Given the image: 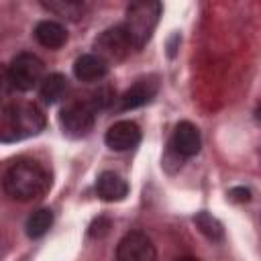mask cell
<instances>
[{
	"label": "cell",
	"mask_w": 261,
	"mask_h": 261,
	"mask_svg": "<svg viewBox=\"0 0 261 261\" xmlns=\"http://www.w3.org/2000/svg\"><path fill=\"white\" fill-rule=\"evenodd\" d=\"M2 186L12 200L31 202L47 194L51 188V175L43 165L35 161H16L4 173Z\"/></svg>",
	"instance_id": "obj_1"
},
{
	"label": "cell",
	"mask_w": 261,
	"mask_h": 261,
	"mask_svg": "<svg viewBox=\"0 0 261 261\" xmlns=\"http://www.w3.org/2000/svg\"><path fill=\"white\" fill-rule=\"evenodd\" d=\"M45 126V116L39 106L31 102L10 104L0 118V139L2 141H20L41 133Z\"/></svg>",
	"instance_id": "obj_2"
},
{
	"label": "cell",
	"mask_w": 261,
	"mask_h": 261,
	"mask_svg": "<svg viewBox=\"0 0 261 261\" xmlns=\"http://www.w3.org/2000/svg\"><path fill=\"white\" fill-rule=\"evenodd\" d=\"M159 16H161V4L155 0H143L128 6L122 29L130 39L133 49H143L147 45L159 22Z\"/></svg>",
	"instance_id": "obj_3"
},
{
	"label": "cell",
	"mask_w": 261,
	"mask_h": 261,
	"mask_svg": "<svg viewBox=\"0 0 261 261\" xmlns=\"http://www.w3.org/2000/svg\"><path fill=\"white\" fill-rule=\"evenodd\" d=\"M43 73L45 65L35 53H18L8 67L10 84L22 92H29L35 86H39V82H43Z\"/></svg>",
	"instance_id": "obj_4"
},
{
	"label": "cell",
	"mask_w": 261,
	"mask_h": 261,
	"mask_svg": "<svg viewBox=\"0 0 261 261\" xmlns=\"http://www.w3.org/2000/svg\"><path fill=\"white\" fill-rule=\"evenodd\" d=\"M116 261H157V249L149 234L130 230L116 247Z\"/></svg>",
	"instance_id": "obj_5"
},
{
	"label": "cell",
	"mask_w": 261,
	"mask_h": 261,
	"mask_svg": "<svg viewBox=\"0 0 261 261\" xmlns=\"http://www.w3.org/2000/svg\"><path fill=\"white\" fill-rule=\"evenodd\" d=\"M96 55L100 59H104L106 63L108 61H122L130 51H133V45H130V39L126 37L122 24L118 27H112V29H106L98 39H96Z\"/></svg>",
	"instance_id": "obj_6"
},
{
	"label": "cell",
	"mask_w": 261,
	"mask_h": 261,
	"mask_svg": "<svg viewBox=\"0 0 261 261\" xmlns=\"http://www.w3.org/2000/svg\"><path fill=\"white\" fill-rule=\"evenodd\" d=\"M94 118H96V114H94V108L90 102L75 100V102H69L61 110V126L71 137L88 135L94 126Z\"/></svg>",
	"instance_id": "obj_7"
},
{
	"label": "cell",
	"mask_w": 261,
	"mask_h": 261,
	"mask_svg": "<svg viewBox=\"0 0 261 261\" xmlns=\"http://www.w3.org/2000/svg\"><path fill=\"white\" fill-rule=\"evenodd\" d=\"M104 141H106V145L112 151H128V149H133V147L139 145V141H141V128L133 120H118V122H114L106 130Z\"/></svg>",
	"instance_id": "obj_8"
},
{
	"label": "cell",
	"mask_w": 261,
	"mask_h": 261,
	"mask_svg": "<svg viewBox=\"0 0 261 261\" xmlns=\"http://www.w3.org/2000/svg\"><path fill=\"white\" fill-rule=\"evenodd\" d=\"M171 147L181 157H194L200 151V147H202V137H200L198 126L188 122V120L179 122L175 126V130H173Z\"/></svg>",
	"instance_id": "obj_9"
},
{
	"label": "cell",
	"mask_w": 261,
	"mask_h": 261,
	"mask_svg": "<svg viewBox=\"0 0 261 261\" xmlns=\"http://www.w3.org/2000/svg\"><path fill=\"white\" fill-rule=\"evenodd\" d=\"M157 88H159V84H157V80H153V77L139 80L137 84H133V86L118 98V100H120L118 108H120V110H130V108H139V106L151 102V100L155 98V94H157Z\"/></svg>",
	"instance_id": "obj_10"
},
{
	"label": "cell",
	"mask_w": 261,
	"mask_h": 261,
	"mask_svg": "<svg viewBox=\"0 0 261 261\" xmlns=\"http://www.w3.org/2000/svg\"><path fill=\"white\" fill-rule=\"evenodd\" d=\"M96 192L104 202H118L126 198L128 184L114 171H102L96 179Z\"/></svg>",
	"instance_id": "obj_11"
},
{
	"label": "cell",
	"mask_w": 261,
	"mask_h": 261,
	"mask_svg": "<svg viewBox=\"0 0 261 261\" xmlns=\"http://www.w3.org/2000/svg\"><path fill=\"white\" fill-rule=\"evenodd\" d=\"M73 73L82 82H100L108 73V63L104 59H100L96 53H86L75 59Z\"/></svg>",
	"instance_id": "obj_12"
},
{
	"label": "cell",
	"mask_w": 261,
	"mask_h": 261,
	"mask_svg": "<svg viewBox=\"0 0 261 261\" xmlns=\"http://www.w3.org/2000/svg\"><path fill=\"white\" fill-rule=\"evenodd\" d=\"M35 39L47 49H59L67 41V31L55 20H41L35 27Z\"/></svg>",
	"instance_id": "obj_13"
},
{
	"label": "cell",
	"mask_w": 261,
	"mask_h": 261,
	"mask_svg": "<svg viewBox=\"0 0 261 261\" xmlns=\"http://www.w3.org/2000/svg\"><path fill=\"white\" fill-rule=\"evenodd\" d=\"M67 92V77L63 73H49L41 82V98L47 104L59 102Z\"/></svg>",
	"instance_id": "obj_14"
},
{
	"label": "cell",
	"mask_w": 261,
	"mask_h": 261,
	"mask_svg": "<svg viewBox=\"0 0 261 261\" xmlns=\"http://www.w3.org/2000/svg\"><path fill=\"white\" fill-rule=\"evenodd\" d=\"M51 224H53V212L49 208H39L27 220V234L31 239H39L51 228Z\"/></svg>",
	"instance_id": "obj_15"
},
{
	"label": "cell",
	"mask_w": 261,
	"mask_h": 261,
	"mask_svg": "<svg viewBox=\"0 0 261 261\" xmlns=\"http://www.w3.org/2000/svg\"><path fill=\"white\" fill-rule=\"evenodd\" d=\"M43 6L69 20H77L84 14V2H77V0H49V2H43Z\"/></svg>",
	"instance_id": "obj_16"
},
{
	"label": "cell",
	"mask_w": 261,
	"mask_h": 261,
	"mask_svg": "<svg viewBox=\"0 0 261 261\" xmlns=\"http://www.w3.org/2000/svg\"><path fill=\"white\" fill-rule=\"evenodd\" d=\"M194 220H196V226H198L210 241H220V239H222V224H220L214 216H210L208 212H200Z\"/></svg>",
	"instance_id": "obj_17"
},
{
	"label": "cell",
	"mask_w": 261,
	"mask_h": 261,
	"mask_svg": "<svg viewBox=\"0 0 261 261\" xmlns=\"http://www.w3.org/2000/svg\"><path fill=\"white\" fill-rule=\"evenodd\" d=\"M230 196H232L234 200H241V202H245V200H249V198H251L249 190H245V188H237V190H232V192H230Z\"/></svg>",
	"instance_id": "obj_18"
},
{
	"label": "cell",
	"mask_w": 261,
	"mask_h": 261,
	"mask_svg": "<svg viewBox=\"0 0 261 261\" xmlns=\"http://www.w3.org/2000/svg\"><path fill=\"white\" fill-rule=\"evenodd\" d=\"M177 261H198V259H194V257H181V259H177Z\"/></svg>",
	"instance_id": "obj_19"
}]
</instances>
